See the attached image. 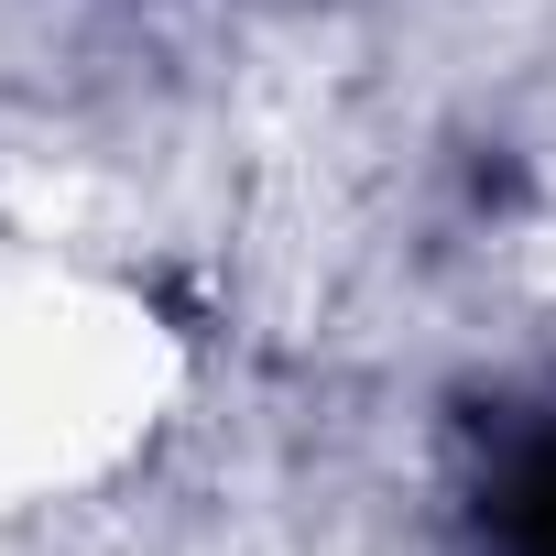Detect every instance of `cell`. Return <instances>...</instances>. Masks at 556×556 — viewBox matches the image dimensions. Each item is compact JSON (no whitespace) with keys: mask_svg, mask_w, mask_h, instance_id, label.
Wrapping results in <instances>:
<instances>
[{"mask_svg":"<svg viewBox=\"0 0 556 556\" xmlns=\"http://www.w3.org/2000/svg\"><path fill=\"white\" fill-rule=\"evenodd\" d=\"M491 523H502V556H556V426H534V437L502 447Z\"/></svg>","mask_w":556,"mask_h":556,"instance_id":"cell-1","label":"cell"}]
</instances>
